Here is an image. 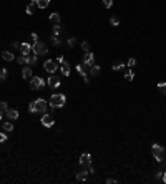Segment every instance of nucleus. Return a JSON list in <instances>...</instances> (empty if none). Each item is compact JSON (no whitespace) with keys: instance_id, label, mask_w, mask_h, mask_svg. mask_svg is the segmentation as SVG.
Here are the masks:
<instances>
[{"instance_id":"412c9836","label":"nucleus","mask_w":166,"mask_h":184,"mask_svg":"<svg viewBox=\"0 0 166 184\" xmlns=\"http://www.w3.org/2000/svg\"><path fill=\"white\" fill-rule=\"evenodd\" d=\"M2 128H4V131H7V133H10L12 129H13V123H12V121H5L4 124H2Z\"/></svg>"},{"instance_id":"ddd939ff","label":"nucleus","mask_w":166,"mask_h":184,"mask_svg":"<svg viewBox=\"0 0 166 184\" xmlns=\"http://www.w3.org/2000/svg\"><path fill=\"white\" fill-rule=\"evenodd\" d=\"M5 114H7V118H8V119H17V118H18V111H17V110H12V108H8V110H7Z\"/></svg>"},{"instance_id":"a19ab883","label":"nucleus","mask_w":166,"mask_h":184,"mask_svg":"<svg viewBox=\"0 0 166 184\" xmlns=\"http://www.w3.org/2000/svg\"><path fill=\"white\" fill-rule=\"evenodd\" d=\"M30 7L32 8H35L37 7V0H30Z\"/></svg>"},{"instance_id":"6e6552de","label":"nucleus","mask_w":166,"mask_h":184,"mask_svg":"<svg viewBox=\"0 0 166 184\" xmlns=\"http://www.w3.org/2000/svg\"><path fill=\"white\" fill-rule=\"evenodd\" d=\"M43 67H45V70H47L48 73H55L58 68V63L55 60H47L45 63H43Z\"/></svg>"},{"instance_id":"39448f33","label":"nucleus","mask_w":166,"mask_h":184,"mask_svg":"<svg viewBox=\"0 0 166 184\" xmlns=\"http://www.w3.org/2000/svg\"><path fill=\"white\" fill-rule=\"evenodd\" d=\"M45 85H47L45 80H42L40 77H32L30 78V88L32 90H42Z\"/></svg>"},{"instance_id":"423d86ee","label":"nucleus","mask_w":166,"mask_h":184,"mask_svg":"<svg viewBox=\"0 0 166 184\" xmlns=\"http://www.w3.org/2000/svg\"><path fill=\"white\" fill-rule=\"evenodd\" d=\"M80 166H82L83 169H87V171L91 168V156H90L88 153H85V154L80 156Z\"/></svg>"},{"instance_id":"aec40b11","label":"nucleus","mask_w":166,"mask_h":184,"mask_svg":"<svg viewBox=\"0 0 166 184\" xmlns=\"http://www.w3.org/2000/svg\"><path fill=\"white\" fill-rule=\"evenodd\" d=\"M87 178H88V171H87V169H83L82 173L77 174V179H78V181H87Z\"/></svg>"},{"instance_id":"1a4fd4ad","label":"nucleus","mask_w":166,"mask_h":184,"mask_svg":"<svg viewBox=\"0 0 166 184\" xmlns=\"http://www.w3.org/2000/svg\"><path fill=\"white\" fill-rule=\"evenodd\" d=\"M83 63L88 65L90 68L93 67V65H96L95 60H93V53H91V51H85V53H83Z\"/></svg>"},{"instance_id":"dca6fc26","label":"nucleus","mask_w":166,"mask_h":184,"mask_svg":"<svg viewBox=\"0 0 166 184\" xmlns=\"http://www.w3.org/2000/svg\"><path fill=\"white\" fill-rule=\"evenodd\" d=\"M50 22L53 25H60V13H57V12L50 13Z\"/></svg>"},{"instance_id":"4468645a","label":"nucleus","mask_w":166,"mask_h":184,"mask_svg":"<svg viewBox=\"0 0 166 184\" xmlns=\"http://www.w3.org/2000/svg\"><path fill=\"white\" fill-rule=\"evenodd\" d=\"M60 70H62V73L65 77H68V75H70V63H68V61H63L62 65H60Z\"/></svg>"},{"instance_id":"f3484780","label":"nucleus","mask_w":166,"mask_h":184,"mask_svg":"<svg viewBox=\"0 0 166 184\" xmlns=\"http://www.w3.org/2000/svg\"><path fill=\"white\" fill-rule=\"evenodd\" d=\"M35 63H37V55H35V53L27 55V65H28V67H33Z\"/></svg>"},{"instance_id":"c03bdc74","label":"nucleus","mask_w":166,"mask_h":184,"mask_svg":"<svg viewBox=\"0 0 166 184\" xmlns=\"http://www.w3.org/2000/svg\"><path fill=\"white\" fill-rule=\"evenodd\" d=\"M2 118H4V113H2V111H0V119H2Z\"/></svg>"},{"instance_id":"5701e85b","label":"nucleus","mask_w":166,"mask_h":184,"mask_svg":"<svg viewBox=\"0 0 166 184\" xmlns=\"http://www.w3.org/2000/svg\"><path fill=\"white\" fill-rule=\"evenodd\" d=\"M7 77H8V72H7L5 68H0V81L7 80Z\"/></svg>"},{"instance_id":"7ed1b4c3","label":"nucleus","mask_w":166,"mask_h":184,"mask_svg":"<svg viewBox=\"0 0 166 184\" xmlns=\"http://www.w3.org/2000/svg\"><path fill=\"white\" fill-rule=\"evenodd\" d=\"M151 154L155 156V159L158 161V163H163L165 161V148L163 146H160V144H153L151 146Z\"/></svg>"},{"instance_id":"2f4dec72","label":"nucleus","mask_w":166,"mask_h":184,"mask_svg":"<svg viewBox=\"0 0 166 184\" xmlns=\"http://www.w3.org/2000/svg\"><path fill=\"white\" fill-rule=\"evenodd\" d=\"M82 48L85 51H90V43H88V41H83V43H82Z\"/></svg>"},{"instance_id":"0eeeda50","label":"nucleus","mask_w":166,"mask_h":184,"mask_svg":"<svg viewBox=\"0 0 166 184\" xmlns=\"http://www.w3.org/2000/svg\"><path fill=\"white\" fill-rule=\"evenodd\" d=\"M40 123L45 126V128H52L53 124H55V119H53L52 114H47V113H43V116H42Z\"/></svg>"},{"instance_id":"7c9ffc66","label":"nucleus","mask_w":166,"mask_h":184,"mask_svg":"<svg viewBox=\"0 0 166 184\" xmlns=\"http://www.w3.org/2000/svg\"><path fill=\"white\" fill-rule=\"evenodd\" d=\"M123 67H124L123 63H115V65H113V70H115V72H118V70H121Z\"/></svg>"},{"instance_id":"393cba45","label":"nucleus","mask_w":166,"mask_h":184,"mask_svg":"<svg viewBox=\"0 0 166 184\" xmlns=\"http://www.w3.org/2000/svg\"><path fill=\"white\" fill-rule=\"evenodd\" d=\"M158 90H160L161 93H163V95H166V83H158Z\"/></svg>"},{"instance_id":"f704fd0d","label":"nucleus","mask_w":166,"mask_h":184,"mask_svg":"<svg viewBox=\"0 0 166 184\" xmlns=\"http://www.w3.org/2000/svg\"><path fill=\"white\" fill-rule=\"evenodd\" d=\"M37 41H38V35H37V33H32V43L30 45H33V43H37Z\"/></svg>"},{"instance_id":"a211bd4d","label":"nucleus","mask_w":166,"mask_h":184,"mask_svg":"<svg viewBox=\"0 0 166 184\" xmlns=\"http://www.w3.org/2000/svg\"><path fill=\"white\" fill-rule=\"evenodd\" d=\"M48 5H50V0H37V7L42 8V10H43V8H47Z\"/></svg>"},{"instance_id":"9b49d317","label":"nucleus","mask_w":166,"mask_h":184,"mask_svg":"<svg viewBox=\"0 0 166 184\" xmlns=\"http://www.w3.org/2000/svg\"><path fill=\"white\" fill-rule=\"evenodd\" d=\"M20 51H22V55H30V53H33V51H32V45L30 43H22L20 45Z\"/></svg>"},{"instance_id":"f8f14e48","label":"nucleus","mask_w":166,"mask_h":184,"mask_svg":"<svg viewBox=\"0 0 166 184\" xmlns=\"http://www.w3.org/2000/svg\"><path fill=\"white\" fill-rule=\"evenodd\" d=\"M22 77L25 78V80H30L32 77H33V73H32V68L27 65V67H23L22 68Z\"/></svg>"},{"instance_id":"9d476101","label":"nucleus","mask_w":166,"mask_h":184,"mask_svg":"<svg viewBox=\"0 0 166 184\" xmlns=\"http://www.w3.org/2000/svg\"><path fill=\"white\" fill-rule=\"evenodd\" d=\"M47 85H48L50 88H53V90H55V88H58V86H60V80H58V78H57V77H55V75L52 73V77L48 78Z\"/></svg>"},{"instance_id":"20e7f679","label":"nucleus","mask_w":166,"mask_h":184,"mask_svg":"<svg viewBox=\"0 0 166 184\" xmlns=\"http://www.w3.org/2000/svg\"><path fill=\"white\" fill-rule=\"evenodd\" d=\"M32 51H33L37 56H40V55H47V53H48V48H47V45H43L42 41H37V43H33V45H32Z\"/></svg>"},{"instance_id":"a878e982","label":"nucleus","mask_w":166,"mask_h":184,"mask_svg":"<svg viewBox=\"0 0 166 184\" xmlns=\"http://www.w3.org/2000/svg\"><path fill=\"white\" fill-rule=\"evenodd\" d=\"M50 40H52V43H53L55 46H58V45H60V40H58V35H52V37H50Z\"/></svg>"},{"instance_id":"4be33fe9","label":"nucleus","mask_w":166,"mask_h":184,"mask_svg":"<svg viewBox=\"0 0 166 184\" xmlns=\"http://www.w3.org/2000/svg\"><path fill=\"white\" fill-rule=\"evenodd\" d=\"M100 70H101V68H100L98 65H93V67L90 68V75H91V77H98V75H100Z\"/></svg>"},{"instance_id":"c9c22d12","label":"nucleus","mask_w":166,"mask_h":184,"mask_svg":"<svg viewBox=\"0 0 166 184\" xmlns=\"http://www.w3.org/2000/svg\"><path fill=\"white\" fill-rule=\"evenodd\" d=\"M7 141V134L5 133H0V143H5Z\"/></svg>"},{"instance_id":"f03ea898","label":"nucleus","mask_w":166,"mask_h":184,"mask_svg":"<svg viewBox=\"0 0 166 184\" xmlns=\"http://www.w3.org/2000/svg\"><path fill=\"white\" fill-rule=\"evenodd\" d=\"M65 103H67V96L62 93H53L52 98H50V106L52 108H63Z\"/></svg>"},{"instance_id":"c756f323","label":"nucleus","mask_w":166,"mask_h":184,"mask_svg":"<svg viewBox=\"0 0 166 184\" xmlns=\"http://www.w3.org/2000/svg\"><path fill=\"white\" fill-rule=\"evenodd\" d=\"M60 32H62L60 25H53V35H60Z\"/></svg>"},{"instance_id":"2eb2a0df","label":"nucleus","mask_w":166,"mask_h":184,"mask_svg":"<svg viewBox=\"0 0 166 184\" xmlns=\"http://www.w3.org/2000/svg\"><path fill=\"white\" fill-rule=\"evenodd\" d=\"M75 68H77V72H78V73H80V75H82V77H83V80H85V83H88L90 80H88V75H87V72L83 70V65H77V67H75Z\"/></svg>"},{"instance_id":"cd10ccee","label":"nucleus","mask_w":166,"mask_h":184,"mask_svg":"<svg viewBox=\"0 0 166 184\" xmlns=\"http://www.w3.org/2000/svg\"><path fill=\"white\" fill-rule=\"evenodd\" d=\"M7 106H8V105H7L5 101H0V111H2V113H4V111H7V110H8V108H7Z\"/></svg>"},{"instance_id":"4c0bfd02","label":"nucleus","mask_w":166,"mask_h":184,"mask_svg":"<svg viewBox=\"0 0 166 184\" xmlns=\"http://www.w3.org/2000/svg\"><path fill=\"white\" fill-rule=\"evenodd\" d=\"M55 61H57L58 65H62V63H63V61H65V60H63V56L60 55V56H58V58H57V60H55Z\"/></svg>"},{"instance_id":"ea45409f","label":"nucleus","mask_w":166,"mask_h":184,"mask_svg":"<svg viewBox=\"0 0 166 184\" xmlns=\"http://www.w3.org/2000/svg\"><path fill=\"white\" fill-rule=\"evenodd\" d=\"M163 174H165L163 171H158V173H156V179H161L163 178Z\"/></svg>"},{"instance_id":"6ab92c4d","label":"nucleus","mask_w":166,"mask_h":184,"mask_svg":"<svg viewBox=\"0 0 166 184\" xmlns=\"http://www.w3.org/2000/svg\"><path fill=\"white\" fill-rule=\"evenodd\" d=\"M2 58H4L5 61H13V58H15V56H13V53H12V51H4V53H2Z\"/></svg>"},{"instance_id":"f257e3e1","label":"nucleus","mask_w":166,"mask_h":184,"mask_svg":"<svg viewBox=\"0 0 166 184\" xmlns=\"http://www.w3.org/2000/svg\"><path fill=\"white\" fill-rule=\"evenodd\" d=\"M47 110H48V103L43 98H37L35 101H32L30 106H28L30 113H45Z\"/></svg>"},{"instance_id":"e433bc0d","label":"nucleus","mask_w":166,"mask_h":184,"mask_svg":"<svg viewBox=\"0 0 166 184\" xmlns=\"http://www.w3.org/2000/svg\"><path fill=\"white\" fill-rule=\"evenodd\" d=\"M67 43H68V46H73V45H75V38H73V37H72V38H68Z\"/></svg>"},{"instance_id":"b1692460","label":"nucleus","mask_w":166,"mask_h":184,"mask_svg":"<svg viewBox=\"0 0 166 184\" xmlns=\"http://www.w3.org/2000/svg\"><path fill=\"white\" fill-rule=\"evenodd\" d=\"M133 78H135V73L131 72H126V75H124V80H126V81H131V80H133Z\"/></svg>"},{"instance_id":"c85d7f7f","label":"nucleus","mask_w":166,"mask_h":184,"mask_svg":"<svg viewBox=\"0 0 166 184\" xmlns=\"http://www.w3.org/2000/svg\"><path fill=\"white\" fill-rule=\"evenodd\" d=\"M110 23H111V25H118L120 18H118V17H111V18H110Z\"/></svg>"},{"instance_id":"79ce46f5","label":"nucleus","mask_w":166,"mask_h":184,"mask_svg":"<svg viewBox=\"0 0 166 184\" xmlns=\"http://www.w3.org/2000/svg\"><path fill=\"white\" fill-rule=\"evenodd\" d=\"M106 183L108 184H116V179H106Z\"/></svg>"},{"instance_id":"72a5a7b5","label":"nucleus","mask_w":166,"mask_h":184,"mask_svg":"<svg viewBox=\"0 0 166 184\" xmlns=\"http://www.w3.org/2000/svg\"><path fill=\"white\" fill-rule=\"evenodd\" d=\"M135 65H136V60H135V58H130V60H128V65H126V67H135Z\"/></svg>"},{"instance_id":"37998d69","label":"nucleus","mask_w":166,"mask_h":184,"mask_svg":"<svg viewBox=\"0 0 166 184\" xmlns=\"http://www.w3.org/2000/svg\"><path fill=\"white\" fill-rule=\"evenodd\" d=\"M163 183H166V173L163 174Z\"/></svg>"},{"instance_id":"bb28decb","label":"nucleus","mask_w":166,"mask_h":184,"mask_svg":"<svg viewBox=\"0 0 166 184\" xmlns=\"http://www.w3.org/2000/svg\"><path fill=\"white\" fill-rule=\"evenodd\" d=\"M17 61H18L20 65H27V56L25 55H20L18 58H17Z\"/></svg>"},{"instance_id":"473e14b6","label":"nucleus","mask_w":166,"mask_h":184,"mask_svg":"<svg viewBox=\"0 0 166 184\" xmlns=\"http://www.w3.org/2000/svg\"><path fill=\"white\" fill-rule=\"evenodd\" d=\"M103 5L106 7V8H110V7L113 5V0H103Z\"/></svg>"},{"instance_id":"58836bf2","label":"nucleus","mask_w":166,"mask_h":184,"mask_svg":"<svg viewBox=\"0 0 166 184\" xmlns=\"http://www.w3.org/2000/svg\"><path fill=\"white\" fill-rule=\"evenodd\" d=\"M27 13H28V15H33V8H32L30 5L27 7Z\"/></svg>"}]
</instances>
